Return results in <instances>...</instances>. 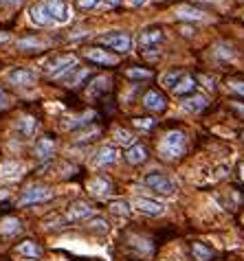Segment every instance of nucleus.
Wrapping results in <instances>:
<instances>
[{
	"instance_id": "14",
	"label": "nucleus",
	"mask_w": 244,
	"mask_h": 261,
	"mask_svg": "<svg viewBox=\"0 0 244 261\" xmlns=\"http://www.w3.org/2000/svg\"><path fill=\"white\" fill-rule=\"evenodd\" d=\"M174 16L178 20H185V22H200V20H205L207 13L196 9V7H191V4H181V7H176Z\"/></svg>"
},
{
	"instance_id": "29",
	"label": "nucleus",
	"mask_w": 244,
	"mask_h": 261,
	"mask_svg": "<svg viewBox=\"0 0 244 261\" xmlns=\"http://www.w3.org/2000/svg\"><path fill=\"white\" fill-rule=\"evenodd\" d=\"M108 229H110V224H108L104 217H92V220L88 222V231L95 232V235H106Z\"/></svg>"
},
{
	"instance_id": "19",
	"label": "nucleus",
	"mask_w": 244,
	"mask_h": 261,
	"mask_svg": "<svg viewBox=\"0 0 244 261\" xmlns=\"http://www.w3.org/2000/svg\"><path fill=\"white\" fill-rule=\"evenodd\" d=\"M205 108H207V97H203V94H194V97L183 99V110L189 112V115H198Z\"/></svg>"
},
{
	"instance_id": "3",
	"label": "nucleus",
	"mask_w": 244,
	"mask_h": 261,
	"mask_svg": "<svg viewBox=\"0 0 244 261\" xmlns=\"http://www.w3.org/2000/svg\"><path fill=\"white\" fill-rule=\"evenodd\" d=\"M51 198H53V191H51L49 187H44V184H31V187H27L25 191H22L18 204H20V206H29V204L46 202V200H51Z\"/></svg>"
},
{
	"instance_id": "22",
	"label": "nucleus",
	"mask_w": 244,
	"mask_h": 261,
	"mask_svg": "<svg viewBox=\"0 0 244 261\" xmlns=\"http://www.w3.org/2000/svg\"><path fill=\"white\" fill-rule=\"evenodd\" d=\"M145 158H148V149H145L143 145L134 143L132 147H128V151H125V160H128L130 165H141V163H145Z\"/></svg>"
},
{
	"instance_id": "30",
	"label": "nucleus",
	"mask_w": 244,
	"mask_h": 261,
	"mask_svg": "<svg viewBox=\"0 0 244 261\" xmlns=\"http://www.w3.org/2000/svg\"><path fill=\"white\" fill-rule=\"evenodd\" d=\"M183 75H185V73H183V70H170V73H165V75H163V77H161V82H163V86H167V88H174L176 84L183 79Z\"/></svg>"
},
{
	"instance_id": "33",
	"label": "nucleus",
	"mask_w": 244,
	"mask_h": 261,
	"mask_svg": "<svg viewBox=\"0 0 244 261\" xmlns=\"http://www.w3.org/2000/svg\"><path fill=\"white\" fill-rule=\"evenodd\" d=\"M125 75H128L130 79H150L152 77V73L145 68H128L125 70Z\"/></svg>"
},
{
	"instance_id": "23",
	"label": "nucleus",
	"mask_w": 244,
	"mask_h": 261,
	"mask_svg": "<svg viewBox=\"0 0 244 261\" xmlns=\"http://www.w3.org/2000/svg\"><path fill=\"white\" fill-rule=\"evenodd\" d=\"M37 127H40V123H37L35 116H22L20 121H18V130H20V134L27 136V139L35 134Z\"/></svg>"
},
{
	"instance_id": "37",
	"label": "nucleus",
	"mask_w": 244,
	"mask_h": 261,
	"mask_svg": "<svg viewBox=\"0 0 244 261\" xmlns=\"http://www.w3.org/2000/svg\"><path fill=\"white\" fill-rule=\"evenodd\" d=\"M4 108H9V97H7V92L0 88V110H4Z\"/></svg>"
},
{
	"instance_id": "43",
	"label": "nucleus",
	"mask_w": 244,
	"mask_h": 261,
	"mask_svg": "<svg viewBox=\"0 0 244 261\" xmlns=\"http://www.w3.org/2000/svg\"><path fill=\"white\" fill-rule=\"evenodd\" d=\"M106 2H108V4H117V2H119V0H106Z\"/></svg>"
},
{
	"instance_id": "42",
	"label": "nucleus",
	"mask_w": 244,
	"mask_h": 261,
	"mask_svg": "<svg viewBox=\"0 0 244 261\" xmlns=\"http://www.w3.org/2000/svg\"><path fill=\"white\" fill-rule=\"evenodd\" d=\"M240 178H242V182H244V163L240 165Z\"/></svg>"
},
{
	"instance_id": "11",
	"label": "nucleus",
	"mask_w": 244,
	"mask_h": 261,
	"mask_svg": "<svg viewBox=\"0 0 244 261\" xmlns=\"http://www.w3.org/2000/svg\"><path fill=\"white\" fill-rule=\"evenodd\" d=\"M29 18L35 27H49L53 25V18H51L49 9H46V2H37L29 9Z\"/></svg>"
},
{
	"instance_id": "44",
	"label": "nucleus",
	"mask_w": 244,
	"mask_h": 261,
	"mask_svg": "<svg viewBox=\"0 0 244 261\" xmlns=\"http://www.w3.org/2000/svg\"><path fill=\"white\" fill-rule=\"evenodd\" d=\"M242 141H244V134H242Z\"/></svg>"
},
{
	"instance_id": "16",
	"label": "nucleus",
	"mask_w": 244,
	"mask_h": 261,
	"mask_svg": "<svg viewBox=\"0 0 244 261\" xmlns=\"http://www.w3.org/2000/svg\"><path fill=\"white\" fill-rule=\"evenodd\" d=\"M143 106L148 108L150 112H163L167 108V101H165V97H163L161 92H156V90H150V92L143 94Z\"/></svg>"
},
{
	"instance_id": "7",
	"label": "nucleus",
	"mask_w": 244,
	"mask_h": 261,
	"mask_svg": "<svg viewBox=\"0 0 244 261\" xmlns=\"http://www.w3.org/2000/svg\"><path fill=\"white\" fill-rule=\"evenodd\" d=\"M7 82L11 86H18V88H29L31 84L35 82V75L27 68H11L7 73Z\"/></svg>"
},
{
	"instance_id": "25",
	"label": "nucleus",
	"mask_w": 244,
	"mask_h": 261,
	"mask_svg": "<svg viewBox=\"0 0 244 261\" xmlns=\"http://www.w3.org/2000/svg\"><path fill=\"white\" fill-rule=\"evenodd\" d=\"M18 51H44L46 49V42L37 40V37H22L18 40Z\"/></svg>"
},
{
	"instance_id": "4",
	"label": "nucleus",
	"mask_w": 244,
	"mask_h": 261,
	"mask_svg": "<svg viewBox=\"0 0 244 261\" xmlns=\"http://www.w3.org/2000/svg\"><path fill=\"white\" fill-rule=\"evenodd\" d=\"M99 42L104 46H110L112 51H117V53H128L130 51V44H132V40H130V35L125 31H112V33H106V35L99 37Z\"/></svg>"
},
{
	"instance_id": "24",
	"label": "nucleus",
	"mask_w": 244,
	"mask_h": 261,
	"mask_svg": "<svg viewBox=\"0 0 244 261\" xmlns=\"http://www.w3.org/2000/svg\"><path fill=\"white\" fill-rule=\"evenodd\" d=\"M20 231H22V224L18 217H4V220L0 222V235H4V237H11Z\"/></svg>"
},
{
	"instance_id": "9",
	"label": "nucleus",
	"mask_w": 244,
	"mask_h": 261,
	"mask_svg": "<svg viewBox=\"0 0 244 261\" xmlns=\"http://www.w3.org/2000/svg\"><path fill=\"white\" fill-rule=\"evenodd\" d=\"M134 208L141 211L143 215H152V217H158L165 213V206L156 200H150V198H137L134 200Z\"/></svg>"
},
{
	"instance_id": "34",
	"label": "nucleus",
	"mask_w": 244,
	"mask_h": 261,
	"mask_svg": "<svg viewBox=\"0 0 244 261\" xmlns=\"http://www.w3.org/2000/svg\"><path fill=\"white\" fill-rule=\"evenodd\" d=\"M108 88H110V77H97L92 82V90H97V92H106Z\"/></svg>"
},
{
	"instance_id": "39",
	"label": "nucleus",
	"mask_w": 244,
	"mask_h": 261,
	"mask_svg": "<svg viewBox=\"0 0 244 261\" xmlns=\"http://www.w3.org/2000/svg\"><path fill=\"white\" fill-rule=\"evenodd\" d=\"M0 4H4V7H20L22 0H0Z\"/></svg>"
},
{
	"instance_id": "1",
	"label": "nucleus",
	"mask_w": 244,
	"mask_h": 261,
	"mask_svg": "<svg viewBox=\"0 0 244 261\" xmlns=\"http://www.w3.org/2000/svg\"><path fill=\"white\" fill-rule=\"evenodd\" d=\"M158 154L165 160H176L185 154V134L181 130H172L158 143Z\"/></svg>"
},
{
	"instance_id": "6",
	"label": "nucleus",
	"mask_w": 244,
	"mask_h": 261,
	"mask_svg": "<svg viewBox=\"0 0 244 261\" xmlns=\"http://www.w3.org/2000/svg\"><path fill=\"white\" fill-rule=\"evenodd\" d=\"M92 204L91 202H86V200H73L68 204V211H66V217L70 222H75V220H86V217H91L92 215Z\"/></svg>"
},
{
	"instance_id": "8",
	"label": "nucleus",
	"mask_w": 244,
	"mask_h": 261,
	"mask_svg": "<svg viewBox=\"0 0 244 261\" xmlns=\"http://www.w3.org/2000/svg\"><path fill=\"white\" fill-rule=\"evenodd\" d=\"M88 191L95 198H108L112 193V182L106 175H95V178L88 180Z\"/></svg>"
},
{
	"instance_id": "38",
	"label": "nucleus",
	"mask_w": 244,
	"mask_h": 261,
	"mask_svg": "<svg viewBox=\"0 0 244 261\" xmlns=\"http://www.w3.org/2000/svg\"><path fill=\"white\" fill-rule=\"evenodd\" d=\"M97 2H99V0H79V7H82V9H92V7H97Z\"/></svg>"
},
{
	"instance_id": "17",
	"label": "nucleus",
	"mask_w": 244,
	"mask_h": 261,
	"mask_svg": "<svg viewBox=\"0 0 244 261\" xmlns=\"http://www.w3.org/2000/svg\"><path fill=\"white\" fill-rule=\"evenodd\" d=\"M22 174H25V165L22 163L9 160V163L0 165V180H18Z\"/></svg>"
},
{
	"instance_id": "31",
	"label": "nucleus",
	"mask_w": 244,
	"mask_h": 261,
	"mask_svg": "<svg viewBox=\"0 0 244 261\" xmlns=\"http://www.w3.org/2000/svg\"><path fill=\"white\" fill-rule=\"evenodd\" d=\"M108 208H110L115 215H123V217H128L130 213H132V211H130V204L125 202V200H115V202H110V206H108Z\"/></svg>"
},
{
	"instance_id": "27",
	"label": "nucleus",
	"mask_w": 244,
	"mask_h": 261,
	"mask_svg": "<svg viewBox=\"0 0 244 261\" xmlns=\"http://www.w3.org/2000/svg\"><path fill=\"white\" fill-rule=\"evenodd\" d=\"M191 253H194V257L198 261H209L214 257V250L207 248L205 244H200V241H194V244H191Z\"/></svg>"
},
{
	"instance_id": "10",
	"label": "nucleus",
	"mask_w": 244,
	"mask_h": 261,
	"mask_svg": "<svg viewBox=\"0 0 244 261\" xmlns=\"http://www.w3.org/2000/svg\"><path fill=\"white\" fill-rule=\"evenodd\" d=\"M46 2V9H49L51 18H53V22H58V25H64V22H68V7L64 0H44Z\"/></svg>"
},
{
	"instance_id": "28",
	"label": "nucleus",
	"mask_w": 244,
	"mask_h": 261,
	"mask_svg": "<svg viewBox=\"0 0 244 261\" xmlns=\"http://www.w3.org/2000/svg\"><path fill=\"white\" fill-rule=\"evenodd\" d=\"M112 139H115L117 145H125V147H132L134 145V136L130 134L128 130H121V127H117V130L112 132Z\"/></svg>"
},
{
	"instance_id": "41",
	"label": "nucleus",
	"mask_w": 244,
	"mask_h": 261,
	"mask_svg": "<svg viewBox=\"0 0 244 261\" xmlns=\"http://www.w3.org/2000/svg\"><path fill=\"white\" fill-rule=\"evenodd\" d=\"M132 7H141V4H145V0H128Z\"/></svg>"
},
{
	"instance_id": "15",
	"label": "nucleus",
	"mask_w": 244,
	"mask_h": 261,
	"mask_svg": "<svg viewBox=\"0 0 244 261\" xmlns=\"http://www.w3.org/2000/svg\"><path fill=\"white\" fill-rule=\"evenodd\" d=\"M84 55H86L91 61H95V64H104V66H115L119 58L112 53H108L104 49H86L84 51Z\"/></svg>"
},
{
	"instance_id": "21",
	"label": "nucleus",
	"mask_w": 244,
	"mask_h": 261,
	"mask_svg": "<svg viewBox=\"0 0 244 261\" xmlns=\"http://www.w3.org/2000/svg\"><path fill=\"white\" fill-rule=\"evenodd\" d=\"M86 77H88V70H86V68H77V66H73V68H70L62 79H64V84H66V86L77 88Z\"/></svg>"
},
{
	"instance_id": "5",
	"label": "nucleus",
	"mask_w": 244,
	"mask_h": 261,
	"mask_svg": "<svg viewBox=\"0 0 244 261\" xmlns=\"http://www.w3.org/2000/svg\"><path fill=\"white\" fill-rule=\"evenodd\" d=\"M73 66H77V58L75 55H62V58H55L51 61L46 75H49V79H62Z\"/></svg>"
},
{
	"instance_id": "20",
	"label": "nucleus",
	"mask_w": 244,
	"mask_h": 261,
	"mask_svg": "<svg viewBox=\"0 0 244 261\" xmlns=\"http://www.w3.org/2000/svg\"><path fill=\"white\" fill-rule=\"evenodd\" d=\"M42 246L40 244H35V241H22V244H18V255H22V257H27V259H40L42 257Z\"/></svg>"
},
{
	"instance_id": "32",
	"label": "nucleus",
	"mask_w": 244,
	"mask_h": 261,
	"mask_svg": "<svg viewBox=\"0 0 244 261\" xmlns=\"http://www.w3.org/2000/svg\"><path fill=\"white\" fill-rule=\"evenodd\" d=\"M91 118H95V112H84L82 116L73 118V121L68 123V127H70V130H75V127H79V125H86V123H91Z\"/></svg>"
},
{
	"instance_id": "40",
	"label": "nucleus",
	"mask_w": 244,
	"mask_h": 261,
	"mask_svg": "<svg viewBox=\"0 0 244 261\" xmlns=\"http://www.w3.org/2000/svg\"><path fill=\"white\" fill-rule=\"evenodd\" d=\"M231 108H233V110H236V112H238V115H240V116H244V103H238V101H233V103H231Z\"/></svg>"
},
{
	"instance_id": "13",
	"label": "nucleus",
	"mask_w": 244,
	"mask_h": 261,
	"mask_svg": "<svg viewBox=\"0 0 244 261\" xmlns=\"http://www.w3.org/2000/svg\"><path fill=\"white\" fill-rule=\"evenodd\" d=\"M117 158H119V151H117L112 145H104V147L97 149L95 165H97V167H110V165L117 163Z\"/></svg>"
},
{
	"instance_id": "26",
	"label": "nucleus",
	"mask_w": 244,
	"mask_h": 261,
	"mask_svg": "<svg viewBox=\"0 0 244 261\" xmlns=\"http://www.w3.org/2000/svg\"><path fill=\"white\" fill-rule=\"evenodd\" d=\"M196 88V82H194V77H189V75H183V79L181 82L176 84L174 88H172V92L174 94H178V97H181V94H187V92H191V90Z\"/></svg>"
},
{
	"instance_id": "18",
	"label": "nucleus",
	"mask_w": 244,
	"mask_h": 261,
	"mask_svg": "<svg viewBox=\"0 0 244 261\" xmlns=\"http://www.w3.org/2000/svg\"><path fill=\"white\" fill-rule=\"evenodd\" d=\"M158 42H163V31L161 29H145L139 35V46L145 49V51L152 49V46H156Z\"/></svg>"
},
{
	"instance_id": "35",
	"label": "nucleus",
	"mask_w": 244,
	"mask_h": 261,
	"mask_svg": "<svg viewBox=\"0 0 244 261\" xmlns=\"http://www.w3.org/2000/svg\"><path fill=\"white\" fill-rule=\"evenodd\" d=\"M134 125H137V127H143V130H148V127L154 125V121H152V118H137V121H134Z\"/></svg>"
},
{
	"instance_id": "2",
	"label": "nucleus",
	"mask_w": 244,
	"mask_h": 261,
	"mask_svg": "<svg viewBox=\"0 0 244 261\" xmlns=\"http://www.w3.org/2000/svg\"><path fill=\"white\" fill-rule=\"evenodd\" d=\"M143 184H145V187H150L152 191L161 193V196H172V193L176 191V184L172 182V180L167 178L165 174H161V172H150V174H145Z\"/></svg>"
},
{
	"instance_id": "12",
	"label": "nucleus",
	"mask_w": 244,
	"mask_h": 261,
	"mask_svg": "<svg viewBox=\"0 0 244 261\" xmlns=\"http://www.w3.org/2000/svg\"><path fill=\"white\" fill-rule=\"evenodd\" d=\"M33 154L35 158L40 160V163H46V160H51L55 156V141L49 139V136H44V139H40L33 147Z\"/></svg>"
},
{
	"instance_id": "36",
	"label": "nucleus",
	"mask_w": 244,
	"mask_h": 261,
	"mask_svg": "<svg viewBox=\"0 0 244 261\" xmlns=\"http://www.w3.org/2000/svg\"><path fill=\"white\" fill-rule=\"evenodd\" d=\"M229 86H231L233 92H238V94H242V97H244V82H231Z\"/></svg>"
}]
</instances>
